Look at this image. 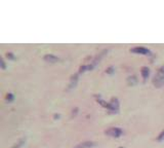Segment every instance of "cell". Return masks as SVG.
<instances>
[{"label": "cell", "instance_id": "cell-14", "mask_svg": "<svg viewBox=\"0 0 164 148\" xmlns=\"http://www.w3.org/2000/svg\"><path fill=\"white\" fill-rule=\"evenodd\" d=\"M113 70H114V69H113V67H110V68H109L108 70H107V73H110V74H112Z\"/></svg>", "mask_w": 164, "mask_h": 148}, {"label": "cell", "instance_id": "cell-2", "mask_svg": "<svg viewBox=\"0 0 164 148\" xmlns=\"http://www.w3.org/2000/svg\"><path fill=\"white\" fill-rule=\"evenodd\" d=\"M106 135L111 137H114V138H118L123 134V131H122L120 128H110V129L106 130Z\"/></svg>", "mask_w": 164, "mask_h": 148}, {"label": "cell", "instance_id": "cell-12", "mask_svg": "<svg viewBox=\"0 0 164 148\" xmlns=\"http://www.w3.org/2000/svg\"><path fill=\"white\" fill-rule=\"evenodd\" d=\"M6 57L8 58V59H10V60H14V56L12 54V53H7V54H6Z\"/></svg>", "mask_w": 164, "mask_h": 148}, {"label": "cell", "instance_id": "cell-1", "mask_svg": "<svg viewBox=\"0 0 164 148\" xmlns=\"http://www.w3.org/2000/svg\"><path fill=\"white\" fill-rule=\"evenodd\" d=\"M153 85L156 87H161L164 85V66L158 69L156 75L153 78Z\"/></svg>", "mask_w": 164, "mask_h": 148}, {"label": "cell", "instance_id": "cell-13", "mask_svg": "<svg viewBox=\"0 0 164 148\" xmlns=\"http://www.w3.org/2000/svg\"><path fill=\"white\" fill-rule=\"evenodd\" d=\"M1 68L5 69V63H4V61H3V59H1Z\"/></svg>", "mask_w": 164, "mask_h": 148}, {"label": "cell", "instance_id": "cell-3", "mask_svg": "<svg viewBox=\"0 0 164 148\" xmlns=\"http://www.w3.org/2000/svg\"><path fill=\"white\" fill-rule=\"evenodd\" d=\"M131 53H136V54H142V55H150V50L146 47L143 46H138V47H134V48L130 49Z\"/></svg>", "mask_w": 164, "mask_h": 148}, {"label": "cell", "instance_id": "cell-9", "mask_svg": "<svg viewBox=\"0 0 164 148\" xmlns=\"http://www.w3.org/2000/svg\"><path fill=\"white\" fill-rule=\"evenodd\" d=\"M163 139H164V130L161 132V133H160V135H159V136H158L157 141H158V142H161L162 140H163Z\"/></svg>", "mask_w": 164, "mask_h": 148}, {"label": "cell", "instance_id": "cell-10", "mask_svg": "<svg viewBox=\"0 0 164 148\" xmlns=\"http://www.w3.org/2000/svg\"><path fill=\"white\" fill-rule=\"evenodd\" d=\"M5 98H6V101L12 102V100H14V95H12V94H7Z\"/></svg>", "mask_w": 164, "mask_h": 148}, {"label": "cell", "instance_id": "cell-8", "mask_svg": "<svg viewBox=\"0 0 164 148\" xmlns=\"http://www.w3.org/2000/svg\"><path fill=\"white\" fill-rule=\"evenodd\" d=\"M127 82H128L129 85H136L138 83V78L134 75H131L129 77H127Z\"/></svg>", "mask_w": 164, "mask_h": 148}, {"label": "cell", "instance_id": "cell-11", "mask_svg": "<svg viewBox=\"0 0 164 148\" xmlns=\"http://www.w3.org/2000/svg\"><path fill=\"white\" fill-rule=\"evenodd\" d=\"M23 143H24V140H23V139H22V140H20V142H19V143H18V144H16V145H14L12 148H19L20 146H21Z\"/></svg>", "mask_w": 164, "mask_h": 148}, {"label": "cell", "instance_id": "cell-7", "mask_svg": "<svg viewBox=\"0 0 164 148\" xmlns=\"http://www.w3.org/2000/svg\"><path fill=\"white\" fill-rule=\"evenodd\" d=\"M141 73H142V76H143V79L144 81H146L148 77H149V73H150V69L148 68V67H143L141 70Z\"/></svg>", "mask_w": 164, "mask_h": 148}, {"label": "cell", "instance_id": "cell-4", "mask_svg": "<svg viewBox=\"0 0 164 148\" xmlns=\"http://www.w3.org/2000/svg\"><path fill=\"white\" fill-rule=\"evenodd\" d=\"M77 81H78V73H75V74L72 75V77H71L70 83H69V87H67V91H70L71 89L75 87V85H77Z\"/></svg>", "mask_w": 164, "mask_h": 148}, {"label": "cell", "instance_id": "cell-6", "mask_svg": "<svg viewBox=\"0 0 164 148\" xmlns=\"http://www.w3.org/2000/svg\"><path fill=\"white\" fill-rule=\"evenodd\" d=\"M44 60L46 62H49V63H56V62L59 61V58L56 56H54V55H45L44 56Z\"/></svg>", "mask_w": 164, "mask_h": 148}, {"label": "cell", "instance_id": "cell-5", "mask_svg": "<svg viewBox=\"0 0 164 148\" xmlns=\"http://www.w3.org/2000/svg\"><path fill=\"white\" fill-rule=\"evenodd\" d=\"M96 144L94 143V142L91 141H84L83 143H80L79 145L75 146L74 148H90L92 147V146H94Z\"/></svg>", "mask_w": 164, "mask_h": 148}]
</instances>
